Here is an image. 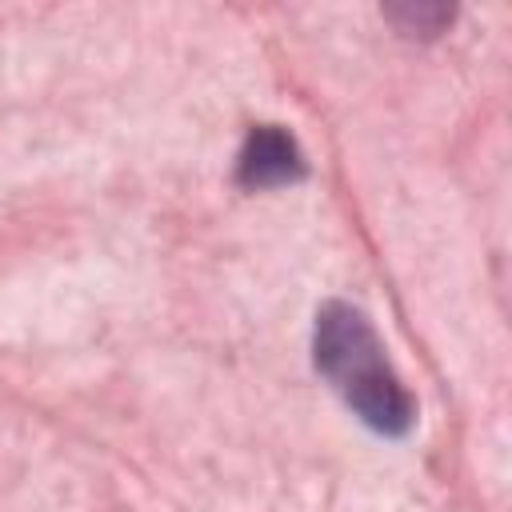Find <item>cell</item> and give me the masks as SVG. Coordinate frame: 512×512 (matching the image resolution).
<instances>
[{
  "instance_id": "1",
  "label": "cell",
  "mask_w": 512,
  "mask_h": 512,
  "mask_svg": "<svg viewBox=\"0 0 512 512\" xmlns=\"http://www.w3.org/2000/svg\"><path fill=\"white\" fill-rule=\"evenodd\" d=\"M312 364L364 428L380 436H404L412 428L416 404L392 372L372 320L356 304L328 300L316 312Z\"/></svg>"
},
{
  "instance_id": "3",
  "label": "cell",
  "mask_w": 512,
  "mask_h": 512,
  "mask_svg": "<svg viewBox=\"0 0 512 512\" xmlns=\"http://www.w3.org/2000/svg\"><path fill=\"white\" fill-rule=\"evenodd\" d=\"M388 20L404 36H436L452 20V8H444V4H392Z\"/></svg>"
},
{
  "instance_id": "2",
  "label": "cell",
  "mask_w": 512,
  "mask_h": 512,
  "mask_svg": "<svg viewBox=\"0 0 512 512\" xmlns=\"http://www.w3.org/2000/svg\"><path fill=\"white\" fill-rule=\"evenodd\" d=\"M308 164L300 144L292 140V132H284L280 124H256L244 136V148L236 156V184L248 192H264V188H284L304 180Z\"/></svg>"
}]
</instances>
